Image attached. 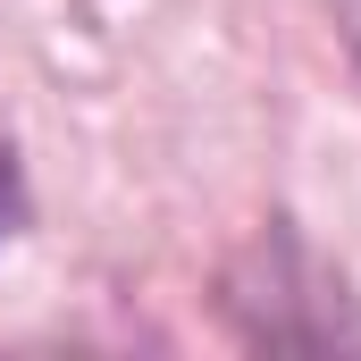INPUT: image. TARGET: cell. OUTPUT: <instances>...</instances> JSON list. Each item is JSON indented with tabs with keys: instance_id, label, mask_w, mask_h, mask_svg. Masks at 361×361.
<instances>
[{
	"instance_id": "6da1fadb",
	"label": "cell",
	"mask_w": 361,
	"mask_h": 361,
	"mask_svg": "<svg viewBox=\"0 0 361 361\" xmlns=\"http://www.w3.org/2000/svg\"><path fill=\"white\" fill-rule=\"evenodd\" d=\"M219 319L252 353H336V345H361V311L345 294V277L328 269L286 219H269L219 269Z\"/></svg>"
},
{
	"instance_id": "7a4b0ae2",
	"label": "cell",
	"mask_w": 361,
	"mask_h": 361,
	"mask_svg": "<svg viewBox=\"0 0 361 361\" xmlns=\"http://www.w3.org/2000/svg\"><path fill=\"white\" fill-rule=\"evenodd\" d=\"M25 227V160H17V143L0 135V244Z\"/></svg>"
}]
</instances>
